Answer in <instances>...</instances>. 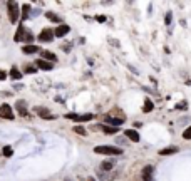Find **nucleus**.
Returning <instances> with one entry per match:
<instances>
[{"instance_id":"nucleus-1","label":"nucleus","mask_w":191,"mask_h":181,"mask_svg":"<svg viewBox=\"0 0 191 181\" xmlns=\"http://www.w3.org/2000/svg\"><path fill=\"white\" fill-rule=\"evenodd\" d=\"M94 153L96 154H107V156H119L122 153L121 148L118 146H96L94 148Z\"/></svg>"},{"instance_id":"nucleus-2","label":"nucleus","mask_w":191,"mask_h":181,"mask_svg":"<svg viewBox=\"0 0 191 181\" xmlns=\"http://www.w3.org/2000/svg\"><path fill=\"white\" fill-rule=\"evenodd\" d=\"M14 39H15V42H32V40H34V35H32L22 24V25H19Z\"/></svg>"},{"instance_id":"nucleus-3","label":"nucleus","mask_w":191,"mask_h":181,"mask_svg":"<svg viewBox=\"0 0 191 181\" xmlns=\"http://www.w3.org/2000/svg\"><path fill=\"white\" fill-rule=\"evenodd\" d=\"M7 9H9V19H10V22L15 24L19 20V15H20L19 3L17 2H9V3H7Z\"/></svg>"},{"instance_id":"nucleus-4","label":"nucleus","mask_w":191,"mask_h":181,"mask_svg":"<svg viewBox=\"0 0 191 181\" xmlns=\"http://www.w3.org/2000/svg\"><path fill=\"white\" fill-rule=\"evenodd\" d=\"M64 117H65V119H70V121H74V122H86V121H91L94 116H92V114H76V113H69V114H65Z\"/></svg>"},{"instance_id":"nucleus-5","label":"nucleus","mask_w":191,"mask_h":181,"mask_svg":"<svg viewBox=\"0 0 191 181\" xmlns=\"http://www.w3.org/2000/svg\"><path fill=\"white\" fill-rule=\"evenodd\" d=\"M54 37H56V32L52 29H42L39 34V40L40 42H52Z\"/></svg>"},{"instance_id":"nucleus-6","label":"nucleus","mask_w":191,"mask_h":181,"mask_svg":"<svg viewBox=\"0 0 191 181\" xmlns=\"http://www.w3.org/2000/svg\"><path fill=\"white\" fill-rule=\"evenodd\" d=\"M0 117H3V119H14V113H12V108L9 104H2L0 106Z\"/></svg>"},{"instance_id":"nucleus-7","label":"nucleus","mask_w":191,"mask_h":181,"mask_svg":"<svg viewBox=\"0 0 191 181\" xmlns=\"http://www.w3.org/2000/svg\"><path fill=\"white\" fill-rule=\"evenodd\" d=\"M22 52L25 55H32V54H37V52H42V49L39 45H34V44H27L22 47Z\"/></svg>"},{"instance_id":"nucleus-8","label":"nucleus","mask_w":191,"mask_h":181,"mask_svg":"<svg viewBox=\"0 0 191 181\" xmlns=\"http://www.w3.org/2000/svg\"><path fill=\"white\" fill-rule=\"evenodd\" d=\"M35 113L39 114L40 117L42 119H56V116H54V114H51V111H49L47 108H35Z\"/></svg>"},{"instance_id":"nucleus-9","label":"nucleus","mask_w":191,"mask_h":181,"mask_svg":"<svg viewBox=\"0 0 191 181\" xmlns=\"http://www.w3.org/2000/svg\"><path fill=\"white\" fill-rule=\"evenodd\" d=\"M99 129L102 131L104 134H107V136H113V134H116V133H119V127H114V126H107V124H99L97 126Z\"/></svg>"},{"instance_id":"nucleus-10","label":"nucleus","mask_w":191,"mask_h":181,"mask_svg":"<svg viewBox=\"0 0 191 181\" xmlns=\"http://www.w3.org/2000/svg\"><path fill=\"white\" fill-rule=\"evenodd\" d=\"M124 136H126L129 141H132V143H139V133L138 131H134V129H126L124 131Z\"/></svg>"},{"instance_id":"nucleus-11","label":"nucleus","mask_w":191,"mask_h":181,"mask_svg":"<svg viewBox=\"0 0 191 181\" xmlns=\"http://www.w3.org/2000/svg\"><path fill=\"white\" fill-rule=\"evenodd\" d=\"M35 65L39 69H42V71H52V69H54V65L49 62V60H44V59H37L35 60Z\"/></svg>"},{"instance_id":"nucleus-12","label":"nucleus","mask_w":191,"mask_h":181,"mask_svg":"<svg viewBox=\"0 0 191 181\" xmlns=\"http://www.w3.org/2000/svg\"><path fill=\"white\" fill-rule=\"evenodd\" d=\"M69 30H70V27L65 25V24H62V25H59L54 32H56V37H65L69 34Z\"/></svg>"},{"instance_id":"nucleus-13","label":"nucleus","mask_w":191,"mask_h":181,"mask_svg":"<svg viewBox=\"0 0 191 181\" xmlns=\"http://www.w3.org/2000/svg\"><path fill=\"white\" fill-rule=\"evenodd\" d=\"M124 121H126V119H122V117H107V119H106V124H107V126L119 127Z\"/></svg>"},{"instance_id":"nucleus-14","label":"nucleus","mask_w":191,"mask_h":181,"mask_svg":"<svg viewBox=\"0 0 191 181\" xmlns=\"http://www.w3.org/2000/svg\"><path fill=\"white\" fill-rule=\"evenodd\" d=\"M15 108H17V111H19V114L20 116H27V104H25V101H17V104H15Z\"/></svg>"},{"instance_id":"nucleus-15","label":"nucleus","mask_w":191,"mask_h":181,"mask_svg":"<svg viewBox=\"0 0 191 181\" xmlns=\"http://www.w3.org/2000/svg\"><path fill=\"white\" fill-rule=\"evenodd\" d=\"M143 181H153V166H144V170H143Z\"/></svg>"},{"instance_id":"nucleus-16","label":"nucleus","mask_w":191,"mask_h":181,"mask_svg":"<svg viewBox=\"0 0 191 181\" xmlns=\"http://www.w3.org/2000/svg\"><path fill=\"white\" fill-rule=\"evenodd\" d=\"M40 54H42V59L44 60H49V62H56V60H57L56 54H52V52H49V51H42Z\"/></svg>"},{"instance_id":"nucleus-17","label":"nucleus","mask_w":191,"mask_h":181,"mask_svg":"<svg viewBox=\"0 0 191 181\" xmlns=\"http://www.w3.org/2000/svg\"><path fill=\"white\" fill-rule=\"evenodd\" d=\"M30 17V3H24L22 7V22Z\"/></svg>"},{"instance_id":"nucleus-18","label":"nucleus","mask_w":191,"mask_h":181,"mask_svg":"<svg viewBox=\"0 0 191 181\" xmlns=\"http://www.w3.org/2000/svg\"><path fill=\"white\" fill-rule=\"evenodd\" d=\"M45 17H47L49 20H52V22H57V24L62 25V19L59 17V15H56L54 12H45Z\"/></svg>"},{"instance_id":"nucleus-19","label":"nucleus","mask_w":191,"mask_h":181,"mask_svg":"<svg viewBox=\"0 0 191 181\" xmlns=\"http://www.w3.org/2000/svg\"><path fill=\"white\" fill-rule=\"evenodd\" d=\"M10 77H12V79H15V81H19V79H22V72H20L19 69L14 65V67L10 69Z\"/></svg>"},{"instance_id":"nucleus-20","label":"nucleus","mask_w":191,"mask_h":181,"mask_svg":"<svg viewBox=\"0 0 191 181\" xmlns=\"http://www.w3.org/2000/svg\"><path fill=\"white\" fill-rule=\"evenodd\" d=\"M174 153H178V148H176V146H173V148H164V149L159 151L161 156H168V154H174Z\"/></svg>"},{"instance_id":"nucleus-21","label":"nucleus","mask_w":191,"mask_h":181,"mask_svg":"<svg viewBox=\"0 0 191 181\" xmlns=\"http://www.w3.org/2000/svg\"><path fill=\"white\" fill-rule=\"evenodd\" d=\"M154 109V104H153L151 99H144V106H143V111L144 113H151Z\"/></svg>"},{"instance_id":"nucleus-22","label":"nucleus","mask_w":191,"mask_h":181,"mask_svg":"<svg viewBox=\"0 0 191 181\" xmlns=\"http://www.w3.org/2000/svg\"><path fill=\"white\" fill-rule=\"evenodd\" d=\"M113 168H114V163L113 161H104V163L101 164V170L102 171H111Z\"/></svg>"},{"instance_id":"nucleus-23","label":"nucleus","mask_w":191,"mask_h":181,"mask_svg":"<svg viewBox=\"0 0 191 181\" xmlns=\"http://www.w3.org/2000/svg\"><path fill=\"white\" fill-rule=\"evenodd\" d=\"M74 133H76V134H79V136H86L87 134V131L84 129V127H82V126H74Z\"/></svg>"},{"instance_id":"nucleus-24","label":"nucleus","mask_w":191,"mask_h":181,"mask_svg":"<svg viewBox=\"0 0 191 181\" xmlns=\"http://www.w3.org/2000/svg\"><path fill=\"white\" fill-rule=\"evenodd\" d=\"M2 154H3V156H7V158H10V156L14 154V149H12L10 146H3V149H2Z\"/></svg>"},{"instance_id":"nucleus-25","label":"nucleus","mask_w":191,"mask_h":181,"mask_svg":"<svg viewBox=\"0 0 191 181\" xmlns=\"http://www.w3.org/2000/svg\"><path fill=\"white\" fill-rule=\"evenodd\" d=\"M37 71H39V67H37V65H27V67L24 69V72H25V74H34Z\"/></svg>"},{"instance_id":"nucleus-26","label":"nucleus","mask_w":191,"mask_h":181,"mask_svg":"<svg viewBox=\"0 0 191 181\" xmlns=\"http://www.w3.org/2000/svg\"><path fill=\"white\" fill-rule=\"evenodd\" d=\"M183 138H184V139H191V126L184 129V133H183Z\"/></svg>"},{"instance_id":"nucleus-27","label":"nucleus","mask_w":191,"mask_h":181,"mask_svg":"<svg viewBox=\"0 0 191 181\" xmlns=\"http://www.w3.org/2000/svg\"><path fill=\"white\" fill-rule=\"evenodd\" d=\"M171 20H173V15H171V12H168V14H166V19H164L166 25H169V24H171Z\"/></svg>"},{"instance_id":"nucleus-28","label":"nucleus","mask_w":191,"mask_h":181,"mask_svg":"<svg viewBox=\"0 0 191 181\" xmlns=\"http://www.w3.org/2000/svg\"><path fill=\"white\" fill-rule=\"evenodd\" d=\"M176 108H178V109H186V108H188V106H186V101L178 102V104H176Z\"/></svg>"},{"instance_id":"nucleus-29","label":"nucleus","mask_w":191,"mask_h":181,"mask_svg":"<svg viewBox=\"0 0 191 181\" xmlns=\"http://www.w3.org/2000/svg\"><path fill=\"white\" fill-rule=\"evenodd\" d=\"M96 20H97V22H101V24H102V22H106L107 19H106V15H97V17H96Z\"/></svg>"},{"instance_id":"nucleus-30","label":"nucleus","mask_w":191,"mask_h":181,"mask_svg":"<svg viewBox=\"0 0 191 181\" xmlns=\"http://www.w3.org/2000/svg\"><path fill=\"white\" fill-rule=\"evenodd\" d=\"M5 79H7V72L0 69V81H5Z\"/></svg>"},{"instance_id":"nucleus-31","label":"nucleus","mask_w":191,"mask_h":181,"mask_svg":"<svg viewBox=\"0 0 191 181\" xmlns=\"http://www.w3.org/2000/svg\"><path fill=\"white\" fill-rule=\"evenodd\" d=\"M64 181H72V179H70V178H65V179H64Z\"/></svg>"},{"instance_id":"nucleus-32","label":"nucleus","mask_w":191,"mask_h":181,"mask_svg":"<svg viewBox=\"0 0 191 181\" xmlns=\"http://www.w3.org/2000/svg\"><path fill=\"white\" fill-rule=\"evenodd\" d=\"M89 181H96V179H94V178H89Z\"/></svg>"}]
</instances>
